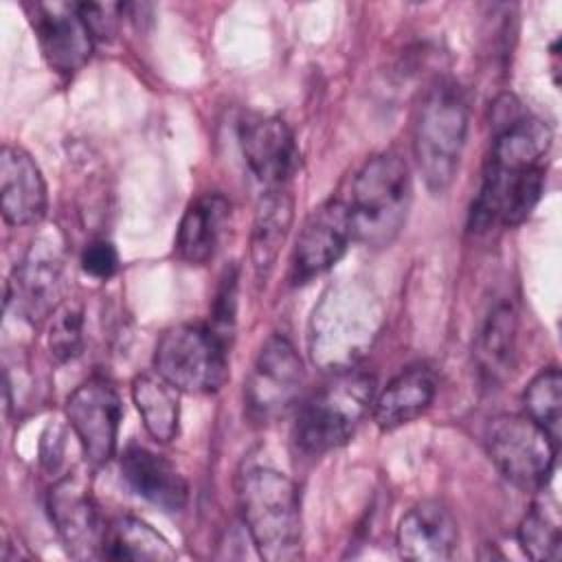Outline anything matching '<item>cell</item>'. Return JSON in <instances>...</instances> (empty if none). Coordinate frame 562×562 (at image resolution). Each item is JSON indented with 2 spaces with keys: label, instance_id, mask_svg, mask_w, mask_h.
Wrapping results in <instances>:
<instances>
[{
  "label": "cell",
  "instance_id": "6da1fadb",
  "mask_svg": "<svg viewBox=\"0 0 562 562\" xmlns=\"http://www.w3.org/2000/svg\"><path fill=\"white\" fill-rule=\"evenodd\" d=\"M237 498L246 531L268 562H290L303 553L299 490L290 476L268 465L239 474Z\"/></svg>",
  "mask_w": 562,
  "mask_h": 562
},
{
  "label": "cell",
  "instance_id": "7a4b0ae2",
  "mask_svg": "<svg viewBox=\"0 0 562 562\" xmlns=\"http://www.w3.org/2000/svg\"><path fill=\"white\" fill-rule=\"evenodd\" d=\"M411 173L402 156L393 151L369 158L351 180L349 213L353 241L367 248L389 246L402 231L411 209Z\"/></svg>",
  "mask_w": 562,
  "mask_h": 562
},
{
  "label": "cell",
  "instance_id": "3957f363",
  "mask_svg": "<svg viewBox=\"0 0 562 562\" xmlns=\"http://www.w3.org/2000/svg\"><path fill=\"white\" fill-rule=\"evenodd\" d=\"M375 397V378L358 367L336 369L296 411L294 443L301 452L318 457L356 432Z\"/></svg>",
  "mask_w": 562,
  "mask_h": 562
},
{
  "label": "cell",
  "instance_id": "277c9868",
  "mask_svg": "<svg viewBox=\"0 0 562 562\" xmlns=\"http://www.w3.org/2000/svg\"><path fill=\"white\" fill-rule=\"evenodd\" d=\"M468 123V99L457 81L439 79L428 88L413 127V154L428 191L443 193L452 184L463 156Z\"/></svg>",
  "mask_w": 562,
  "mask_h": 562
},
{
  "label": "cell",
  "instance_id": "5b68a950",
  "mask_svg": "<svg viewBox=\"0 0 562 562\" xmlns=\"http://www.w3.org/2000/svg\"><path fill=\"white\" fill-rule=\"evenodd\" d=\"M154 371L180 393H217L228 378V338L204 323L173 325L156 342Z\"/></svg>",
  "mask_w": 562,
  "mask_h": 562
},
{
  "label": "cell",
  "instance_id": "8992f818",
  "mask_svg": "<svg viewBox=\"0 0 562 562\" xmlns=\"http://www.w3.org/2000/svg\"><path fill=\"white\" fill-rule=\"evenodd\" d=\"M558 441L527 415L503 413L485 426V448L498 472L522 492H538L553 474Z\"/></svg>",
  "mask_w": 562,
  "mask_h": 562
},
{
  "label": "cell",
  "instance_id": "52a82bcc",
  "mask_svg": "<svg viewBox=\"0 0 562 562\" xmlns=\"http://www.w3.org/2000/svg\"><path fill=\"white\" fill-rule=\"evenodd\" d=\"M305 384V367L294 345L272 334L259 349L246 378L244 402L248 415L268 424L283 417L301 397Z\"/></svg>",
  "mask_w": 562,
  "mask_h": 562
},
{
  "label": "cell",
  "instance_id": "ba28073f",
  "mask_svg": "<svg viewBox=\"0 0 562 562\" xmlns=\"http://www.w3.org/2000/svg\"><path fill=\"white\" fill-rule=\"evenodd\" d=\"M64 270L66 244L61 233L55 226L40 231L9 281L7 301L13 303L15 314L33 325L48 318L61 303Z\"/></svg>",
  "mask_w": 562,
  "mask_h": 562
},
{
  "label": "cell",
  "instance_id": "9c48e42d",
  "mask_svg": "<svg viewBox=\"0 0 562 562\" xmlns=\"http://www.w3.org/2000/svg\"><path fill=\"white\" fill-rule=\"evenodd\" d=\"M367 296L338 294L325 299L314 312V356L336 369L351 367L375 334L378 314Z\"/></svg>",
  "mask_w": 562,
  "mask_h": 562
},
{
  "label": "cell",
  "instance_id": "30bf717a",
  "mask_svg": "<svg viewBox=\"0 0 562 562\" xmlns=\"http://www.w3.org/2000/svg\"><path fill=\"white\" fill-rule=\"evenodd\" d=\"M544 191V167L501 169L487 165L470 209V228L485 233L494 226H518L536 209Z\"/></svg>",
  "mask_w": 562,
  "mask_h": 562
},
{
  "label": "cell",
  "instance_id": "8fae6325",
  "mask_svg": "<svg viewBox=\"0 0 562 562\" xmlns=\"http://www.w3.org/2000/svg\"><path fill=\"white\" fill-rule=\"evenodd\" d=\"M121 413V397L105 378L94 375L68 395L66 419L92 468H101L114 457Z\"/></svg>",
  "mask_w": 562,
  "mask_h": 562
},
{
  "label": "cell",
  "instance_id": "7c38bea8",
  "mask_svg": "<svg viewBox=\"0 0 562 562\" xmlns=\"http://www.w3.org/2000/svg\"><path fill=\"white\" fill-rule=\"evenodd\" d=\"M26 9L46 64L59 75L77 72L90 59L94 44L79 4L53 0L33 2Z\"/></svg>",
  "mask_w": 562,
  "mask_h": 562
},
{
  "label": "cell",
  "instance_id": "4fadbf2b",
  "mask_svg": "<svg viewBox=\"0 0 562 562\" xmlns=\"http://www.w3.org/2000/svg\"><path fill=\"white\" fill-rule=\"evenodd\" d=\"M48 514L72 558H101L108 527L83 479L61 476L48 492Z\"/></svg>",
  "mask_w": 562,
  "mask_h": 562
},
{
  "label": "cell",
  "instance_id": "5bb4252c",
  "mask_svg": "<svg viewBox=\"0 0 562 562\" xmlns=\"http://www.w3.org/2000/svg\"><path fill=\"white\" fill-rule=\"evenodd\" d=\"M351 237L349 213L342 200H327L303 222L292 252V281L307 283L327 272L345 252Z\"/></svg>",
  "mask_w": 562,
  "mask_h": 562
},
{
  "label": "cell",
  "instance_id": "9a60e30c",
  "mask_svg": "<svg viewBox=\"0 0 562 562\" xmlns=\"http://www.w3.org/2000/svg\"><path fill=\"white\" fill-rule=\"evenodd\" d=\"M239 147L250 173L266 189L285 187L299 167L292 130L279 116L255 114L239 125Z\"/></svg>",
  "mask_w": 562,
  "mask_h": 562
},
{
  "label": "cell",
  "instance_id": "2e32d148",
  "mask_svg": "<svg viewBox=\"0 0 562 562\" xmlns=\"http://www.w3.org/2000/svg\"><path fill=\"white\" fill-rule=\"evenodd\" d=\"M0 204L9 226H33L46 215L44 176L33 156L18 145H4L0 151Z\"/></svg>",
  "mask_w": 562,
  "mask_h": 562
},
{
  "label": "cell",
  "instance_id": "e0dca14e",
  "mask_svg": "<svg viewBox=\"0 0 562 562\" xmlns=\"http://www.w3.org/2000/svg\"><path fill=\"white\" fill-rule=\"evenodd\" d=\"M459 527L452 512L439 501H422L397 522L395 547L402 558L441 562L454 555Z\"/></svg>",
  "mask_w": 562,
  "mask_h": 562
},
{
  "label": "cell",
  "instance_id": "ac0fdd59",
  "mask_svg": "<svg viewBox=\"0 0 562 562\" xmlns=\"http://www.w3.org/2000/svg\"><path fill=\"white\" fill-rule=\"evenodd\" d=\"M121 474L134 494L160 512L176 514L189 501V485L182 472L167 457L143 446H127L123 450Z\"/></svg>",
  "mask_w": 562,
  "mask_h": 562
},
{
  "label": "cell",
  "instance_id": "d6986e66",
  "mask_svg": "<svg viewBox=\"0 0 562 562\" xmlns=\"http://www.w3.org/2000/svg\"><path fill=\"white\" fill-rule=\"evenodd\" d=\"M231 222V202L220 191L200 193L189 202L176 233V255L189 266H202L215 257Z\"/></svg>",
  "mask_w": 562,
  "mask_h": 562
},
{
  "label": "cell",
  "instance_id": "ffe728a7",
  "mask_svg": "<svg viewBox=\"0 0 562 562\" xmlns=\"http://www.w3.org/2000/svg\"><path fill=\"white\" fill-rule=\"evenodd\" d=\"M437 395V375L424 364H411L402 369L375 397H373V422L380 430H395L411 424L426 413Z\"/></svg>",
  "mask_w": 562,
  "mask_h": 562
},
{
  "label": "cell",
  "instance_id": "44dd1931",
  "mask_svg": "<svg viewBox=\"0 0 562 562\" xmlns=\"http://www.w3.org/2000/svg\"><path fill=\"white\" fill-rule=\"evenodd\" d=\"M294 217V200L285 187L266 189L257 204L250 233V261L259 279H266L277 263Z\"/></svg>",
  "mask_w": 562,
  "mask_h": 562
},
{
  "label": "cell",
  "instance_id": "7402d4cb",
  "mask_svg": "<svg viewBox=\"0 0 562 562\" xmlns=\"http://www.w3.org/2000/svg\"><path fill=\"white\" fill-rule=\"evenodd\" d=\"M516 356V310L509 301L496 303L474 340V360L487 384L503 382Z\"/></svg>",
  "mask_w": 562,
  "mask_h": 562
},
{
  "label": "cell",
  "instance_id": "603a6c76",
  "mask_svg": "<svg viewBox=\"0 0 562 562\" xmlns=\"http://www.w3.org/2000/svg\"><path fill=\"white\" fill-rule=\"evenodd\" d=\"M178 393L156 371L140 373L132 382V400L138 408L145 430L158 443H169L178 435L180 402Z\"/></svg>",
  "mask_w": 562,
  "mask_h": 562
},
{
  "label": "cell",
  "instance_id": "cb8c5ba5",
  "mask_svg": "<svg viewBox=\"0 0 562 562\" xmlns=\"http://www.w3.org/2000/svg\"><path fill=\"white\" fill-rule=\"evenodd\" d=\"M101 558L110 560H173L176 551L169 540L151 525L136 516H121L108 525Z\"/></svg>",
  "mask_w": 562,
  "mask_h": 562
},
{
  "label": "cell",
  "instance_id": "d4e9b609",
  "mask_svg": "<svg viewBox=\"0 0 562 562\" xmlns=\"http://www.w3.org/2000/svg\"><path fill=\"white\" fill-rule=\"evenodd\" d=\"M525 415L560 443L562 426V375L558 367L542 369L522 393Z\"/></svg>",
  "mask_w": 562,
  "mask_h": 562
},
{
  "label": "cell",
  "instance_id": "484cf974",
  "mask_svg": "<svg viewBox=\"0 0 562 562\" xmlns=\"http://www.w3.org/2000/svg\"><path fill=\"white\" fill-rule=\"evenodd\" d=\"M83 307L77 301H61L48 316L46 347L55 362H70L83 349Z\"/></svg>",
  "mask_w": 562,
  "mask_h": 562
},
{
  "label": "cell",
  "instance_id": "4316f807",
  "mask_svg": "<svg viewBox=\"0 0 562 562\" xmlns=\"http://www.w3.org/2000/svg\"><path fill=\"white\" fill-rule=\"evenodd\" d=\"M518 542L531 560H558L562 555L560 527L542 505H533L522 516L518 525Z\"/></svg>",
  "mask_w": 562,
  "mask_h": 562
},
{
  "label": "cell",
  "instance_id": "83f0119b",
  "mask_svg": "<svg viewBox=\"0 0 562 562\" xmlns=\"http://www.w3.org/2000/svg\"><path fill=\"white\" fill-rule=\"evenodd\" d=\"M81 268L92 279L105 281L119 270V252L108 239H92L81 252Z\"/></svg>",
  "mask_w": 562,
  "mask_h": 562
},
{
  "label": "cell",
  "instance_id": "f1b7e54d",
  "mask_svg": "<svg viewBox=\"0 0 562 562\" xmlns=\"http://www.w3.org/2000/svg\"><path fill=\"white\" fill-rule=\"evenodd\" d=\"M235 274H224L222 285L217 290V299L213 305V323L211 327L220 331L224 338H231L233 323H235Z\"/></svg>",
  "mask_w": 562,
  "mask_h": 562
},
{
  "label": "cell",
  "instance_id": "f546056e",
  "mask_svg": "<svg viewBox=\"0 0 562 562\" xmlns=\"http://www.w3.org/2000/svg\"><path fill=\"white\" fill-rule=\"evenodd\" d=\"M123 7L121 4H97V2H81L79 11L90 29V33L94 35V40H105L112 37L116 31V20H119V11Z\"/></svg>",
  "mask_w": 562,
  "mask_h": 562
}]
</instances>
